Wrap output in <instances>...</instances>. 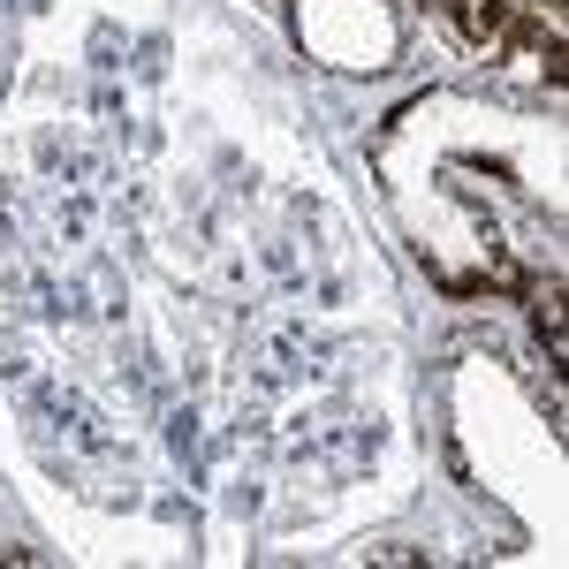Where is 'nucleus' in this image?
<instances>
[{"mask_svg": "<svg viewBox=\"0 0 569 569\" xmlns=\"http://www.w3.org/2000/svg\"><path fill=\"white\" fill-rule=\"evenodd\" d=\"M456 39H471L479 53H501V61H531L555 77L562 61V8L555 0H426Z\"/></svg>", "mask_w": 569, "mask_h": 569, "instance_id": "obj_1", "label": "nucleus"}, {"mask_svg": "<svg viewBox=\"0 0 569 569\" xmlns=\"http://www.w3.org/2000/svg\"><path fill=\"white\" fill-rule=\"evenodd\" d=\"M0 562H23V555H16V547H0Z\"/></svg>", "mask_w": 569, "mask_h": 569, "instance_id": "obj_2", "label": "nucleus"}]
</instances>
